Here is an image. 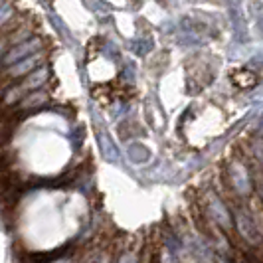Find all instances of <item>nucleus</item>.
<instances>
[{"label": "nucleus", "mask_w": 263, "mask_h": 263, "mask_svg": "<svg viewBox=\"0 0 263 263\" xmlns=\"http://www.w3.org/2000/svg\"><path fill=\"white\" fill-rule=\"evenodd\" d=\"M50 79V67H36L34 71H30L26 78L22 79L18 85H14L8 89L6 97H4V103L6 105H12L16 101H22L28 93L36 91V89H42V85Z\"/></svg>", "instance_id": "obj_1"}, {"label": "nucleus", "mask_w": 263, "mask_h": 263, "mask_svg": "<svg viewBox=\"0 0 263 263\" xmlns=\"http://www.w3.org/2000/svg\"><path fill=\"white\" fill-rule=\"evenodd\" d=\"M234 214H236L234 218H236V228L237 232H239V237L243 241L251 243V246L261 243V232H259V228L255 224V220L250 216V212L246 210V208H236Z\"/></svg>", "instance_id": "obj_2"}, {"label": "nucleus", "mask_w": 263, "mask_h": 263, "mask_svg": "<svg viewBox=\"0 0 263 263\" xmlns=\"http://www.w3.org/2000/svg\"><path fill=\"white\" fill-rule=\"evenodd\" d=\"M40 48H42V40L40 38H28V40H24V42H20V44H14L12 48L4 53L2 64L10 67V66H14V64H18L20 60L28 58V55L40 52Z\"/></svg>", "instance_id": "obj_3"}, {"label": "nucleus", "mask_w": 263, "mask_h": 263, "mask_svg": "<svg viewBox=\"0 0 263 263\" xmlns=\"http://www.w3.org/2000/svg\"><path fill=\"white\" fill-rule=\"evenodd\" d=\"M206 214L212 218V222L224 230H230L232 228V220H230V212L224 206V202L216 196L214 192H208L206 194Z\"/></svg>", "instance_id": "obj_4"}, {"label": "nucleus", "mask_w": 263, "mask_h": 263, "mask_svg": "<svg viewBox=\"0 0 263 263\" xmlns=\"http://www.w3.org/2000/svg\"><path fill=\"white\" fill-rule=\"evenodd\" d=\"M42 62H44V55L42 53L40 52L32 53V55H28L24 60H20L18 64L8 67V78H26L28 73L34 71Z\"/></svg>", "instance_id": "obj_5"}, {"label": "nucleus", "mask_w": 263, "mask_h": 263, "mask_svg": "<svg viewBox=\"0 0 263 263\" xmlns=\"http://www.w3.org/2000/svg\"><path fill=\"white\" fill-rule=\"evenodd\" d=\"M232 186L234 190L239 192V194H248L250 192V176H248V171L239 164H234L232 166Z\"/></svg>", "instance_id": "obj_6"}, {"label": "nucleus", "mask_w": 263, "mask_h": 263, "mask_svg": "<svg viewBox=\"0 0 263 263\" xmlns=\"http://www.w3.org/2000/svg\"><path fill=\"white\" fill-rule=\"evenodd\" d=\"M46 103H48V93L36 89V91L28 93L26 97L20 101V111H36Z\"/></svg>", "instance_id": "obj_7"}, {"label": "nucleus", "mask_w": 263, "mask_h": 263, "mask_svg": "<svg viewBox=\"0 0 263 263\" xmlns=\"http://www.w3.org/2000/svg\"><path fill=\"white\" fill-rule=\"evenodd\" d=\"M141 259H139V255H137V251L133 250H125L121 255L117 257V261L115 263H139Z\"/></svg>", "instance_id": "obj_8"}, {"label": "nucleus", "mask_w": 263, "mask_h": 263, "mask_svg": "<svg viewBox=\"0 0 263 263\" xmlns=\"http://www.w3.org/2000/svg\"><path fill=\"white\" fill-rule=\"evenodd\" d=\"M12 6L10 4H2L0 6V26H4L8 20H10V16H12Z\"/></svg>", "instance_id": "obj_9"}, {"label": "nucleus", "mask_w": 263, "mask_h": 263, "mask_svg": "<svg viewBox=\"0 0 263 263\" xmlns=\"http://www.w3.org/2000/svg\"><path fill=\"white\" fill-rule=\"evenodd\" d=\"M91 263H109V255H107V253H101V255H97L95 259H91Z\"/></svg>", "instance_id": "obj_10"}, {"label": "nucleus", "mask_w": 263, "mask_h": 263, "mask_svg": "<svg viewBox=\"0 0 263 263\" xmlns=\"http://www.w3.org/2000/svg\"><path fill=\"white\" fill-rule=\"evenodd\" d=\"M50 263H73V259L71 257H60V259H53Z\"/></svg>", "instance_id": "obj_11"}, {"label": "nucleus", "mask_w": 263, "mask_h": 263, "mask_svg": "<svg viewBox=\"0 0 263 263\" xmlns=\"http://www.w3.org/2000/svg\"><path fill=\"white\" fill-rule=\"evenodd\" d=\"M4 58V42H0V60Z\"/></svg>", "instance_id": "obj_12"}]
</instances>
